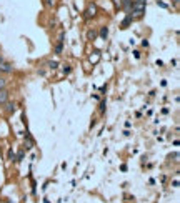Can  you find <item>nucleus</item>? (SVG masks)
<instances>
[{"instance_id": "obj_1", "label": "nucleus", "mask_w": 180, "mask_h": 203, "mask_svg": "<svg viewBox=\"0 0 180 203\" xmlns=\"http://www.w3.org/2000/svg\"><path fill=\"white\" fill-rule=\"evenodd\" d=\"M132 10H133V14L137 15V17H140V15L145 14V4H144V2H133V4H132Z\"/></svg>"}, {"instance_id": "obj_2", "label": "nucleus", "mask_w": 180, "mask_h": 203, "mask_svg": "<svg viewBox=\"0 0 180 203\" xmlns=\"http://www.w3.org/2000/svg\"><path fill=\"white\" fill-rule=\"evenodd\" d=\"M97 15V7H95V4H90L88 7H87V12H85V17L90 18V17H95Z\"/></svg>"}, {"instance_id": "obj_3", "label": "nucleus", "mask_w": 180, "mask_h": 203, "mask_svg": "<svg viewBox=\"0 0 180 203\" xmlns=\"http://www.w3.org/2000/svg\"><path fill=\"white\" fill-rule=\"evenodd\" d=\"M8 102V90L2 88L0 90V105H5Z\"/></svg>"}, {"instance_id": "obj_4", "label": "nucleus", "mask_w": 180, "mask_h": 203, "mask_svg": "<svg viewBox=\"0 0 180 203\" xmlns=\"http://www.w3.org/2000/svg\"><path fill=\"white\" fill-rule=\"evenodd\" d=\"M0 72H4V73H10L12 72V65L10 63H7V62H2V63H0Z\"/></svg>"}, {"instance_id": "obj_5", "label": "nucleus", "mask_w": 180, "mask_h": 203, "mask_svg": "<svg viewBox=\"0 0 180 203\" xmlns=\"http://www.w3.org/2000/svg\"><path fill=\"white\" fill-rule=\"evenodd\" d=\"M62 45H64V33H60L58 37V43L55 45V54H62Z\"/></svg>"}, {"instance_id": "obj_6", "label": "nucleus", "mask_w": 180, "mask_h": 203, "mask_svg": "<svg viewBox=\"0 0 180 203\" xmlns=\"http://www.w3.org/2000/svg\"><path fill=\"white\" fill-rule=\"evenodd\" d=\"M132 14H129V15H127V17H125V20H123L122 22V29H127V25H129L130 23V22H132Z\"/></svg>"}, {"instance_id": "obj_7", "label": "nucleus", "mask_w": 180, "mask_h": 203, "mask_svg": "<svg viewBox=\"0 0 180 203\" xmlns=\"http://www.w3.org/2000/svg\"><path fill=\"white\" fill-rule=\"evenodd\" d=\"M98 60H100V54L98 52H94V55H90V62L92 63H97Z\"/></svg>"}, {"instance_id": "obj_8", "label": "nucleus", "mask_w": 180, "mask_h": 203, "mask_svg": "<svg viewBox=\"0 0 180 203\" xmlns=\"http://www.w3.org/2000/svg\"><path fill=\"white\" fill-rule=\"evenodd\" d=\"M95 37H97V32H95V30H88V32H87V38L88 40H95Z\"/></svg>"}, {"instance_id": "obj_9", "label": "nucleus", "mask_w": 180, "mask_h": 203, "mask_svg": "<svg viewBox=\"0 0 180 203\" xmlns=\"http://www.w3.org/2000/svg\"><path fill=\"white\" fill-rule=\"evenodd\" d=\"M5 105H7V107H5V110H7L8 113H10V112L14 113V112H15V103H8V102H7Z\"/></svg>"}, {"instance_id": "obj_10", "label": "nucleus", "mask_w": 180, "mask_h": 203, "mask_svg": "<svg viewBox=\"0 0 180 203\" xmlns=\"http://www.w3.org/2000/svg\"><path fill=\"white\" fill-rule=\"evenodd\" d=\"M132 4H133V2H130V0H123V2H122V5H125V8L129 12H132Z\"/></svg>"}, {"instance_id": "obj_11", "label": "nucleus", "mask_w": 180, "mask_h": 203, "mask_svg": "<svg viewBox=\"0 0 180 203\" xmlns=\"http://www.w3.org/2000/svg\"><path fill=\"white\" fill-rule=\"evenodd\" d=\"M107 35H108V29H107V27H102V30H100V37H102V38H107Z\"/></svg>"}, {"instance_id": "obj_12", "label": "nucleus", "mask_w": 180, "mask_h": 203, "mask_svg": "<svg viewBox=\"0 0 180 203\" xmlns=\"http://www.w3.org/2000/svg\"><path fill=\"white\" fill-rule=\"evenodd\" d=\"M7 157H8V160H10V161H15V153H14V150H8V152H7Z\"/></svg>"}, {"instance_id": "obj_13", "label": "nucleus", "mask_w": 180, "mask_h": 203, "mask_svg": "<svg viewBox=\"0 0 180 203\" xmlns=\"http://www.w3.org/2000/svg\"><path fill=\"white\" fill-rule=\"evenodd\" d=\"M48 67H50L52 70H54V68H57V67H58V62H55V60H50V62H48Z\"/></svg>"}, {"instance_id": "obj_14", "label": "nucleus", "mask_w": 180, "mask_h": 203, "mask_svg": "<svg viewBox=\"0 0 180 203\" xmlns=\"http://www.w3.org/2000/svg\"><path fill=\"white\" fill-rule=\"evenodd\" d=\"M122 2L123 0H113V5H115L117 8H122Z\"/></svg>"}, {"instance_id": "obj_15", "label": "nucleus", "mask_w": 180, "mask_h": 203, "mask_svg": "<svg viewBox=\"0 0 180 203\" xmlns=\"http://www.w3.org/2000/svg\"><path fill=\"white\" fill-rule=\"evenodd\" d=\"M45 5H47V7H52V5H54V0H45Z\"/></svg>"}, {"instance_id": "obj_16", "label": "nucleus", "mask_w": 180, "mask_h": 203, "mask_svg": "<svg viewBox=\"0 0 180 203\" xmlns=\"http://www.w3.org/2000/svg\"><path fill=\"white\" fill-rule=\"evenodd\" d=\"M2 88H5V80L4 78H0V90Z\"/></svg>"}, {"instance_id": "obj_17", "label": "nucleus", "mask_w": 180, "mask_h": 203, "mask_svg": "<svg viewBox=\"0 0 180 203\" xmlns=\"http://www.w3.org/2000/svg\"><path fill=\"white\" fill-rule=\"evenodd\" d=\"M69 72H70V67L69 65H64V73H69Z\"/></svg>"}, {"instance_id": "obj_18", "label": "nucleus", "mask_w": 180, "mask_h": 203, "mask_svg": "<svg viewBox=\"0 0 180 203\" xmlns=\"http://www.w3.org/2000/svg\"><path fill=\"white\" fill-rule=\"evenodd\" d=\"M105 110V102H102V103H100V112H104Z\"/></svg>"}, {"instance_id": "obj_19", "label": "nucleus", "mask_w": 180, "mask_h": 203, "mask_svg": "<svg viewBox=\"0 0 180 203\" xmlns=\"http://www.w3.org/2000/svg\"><path fill=\"white\" fill-rule=\"evenodd\" d=\"M2 62H4V57H2V55H0V63H2Z\"/></svg>"}, {"instance_id": "obj_20", "label": "nucleus", "mask_w": 180, "mask_h": 203, "mask_svg": "<svg viewBox=\"0 0 180 203\" xmlns=\"http://www.w3.org/2000/svg\"><path fill=\"white\" fill-rule=\"evenodd\" d=\"M135 2H144V4H145V0H135Z\"/></svg>"}]
</instances>
